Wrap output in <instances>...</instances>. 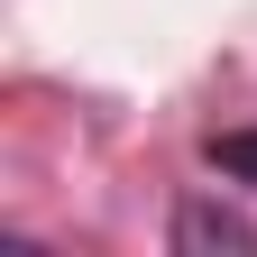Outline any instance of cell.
<instances>
[{
    "mask_svg": "<svg viewBox=\"0 0 257 257\" xmlns=\"http://www.w3.org/2000/svg\"><path fill=\"white\" fill-rule=\"evenodd\" d=\"M175 248L184 257H257V220L248 211H230V202H211V193H193V202L175 211Z\"/></svg>",
    "mask_w": 257,
    "mask_h": 257,
    "instance_id": "cell-1",
    "label": "cell"
},
{
    "mask_svg": "<svg viewBox=\"0 0 257 257\" xmlns=\"http://www.w3.org/2000/svg\"><path fill=\"white\" fill-rule=\"evenodd\" d=\"M202 156H211V175H230V184H257V128H220V138H211Z\"/></svg>",
    "mask_w": 257,
    "mask_h": 257,
    "instance_id": "cell-2",
    "label": "cell"
}]
</instances>
